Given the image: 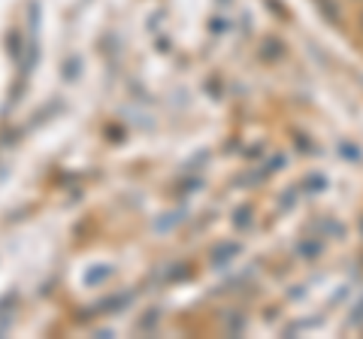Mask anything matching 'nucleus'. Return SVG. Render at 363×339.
Instances as JSON below:
<instances>
[{"instance_id":"1","label":"nucleus","mask_w":363,"mask_h":339,"mask_svg":"<svg viewBox=\"0 0 363 339\" xmlns=\"http://www.w3.org/2000/svg\"><path fill=\"white\" fill-rule=\"evenodd\" d=\"M354 25H357V33L363 37V4H357V16H354Z\"/></svg>"},{"instance_id":"2","label":"nucleus","mask_w":363,"mask_h":339,"mask_svg":"<svg viewBox=\"0 0 363 339\" xmlns=\"http://www.w3.org/2000/svg\"><path fill=\"white\" fill-rule=\"evenodd\" d=\"M351 4H363V0H351Z\"/></svg>"}]
</instances>
